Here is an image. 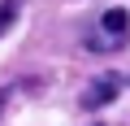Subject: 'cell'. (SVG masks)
Masks as SVG:
<instances>
[{
    "instance_id": "cell-1",
    "label": "cell",
    "mask_w": 130,
    "mask_h": 126,
    "mask_svg": "<svg viewBox=\"0 0 130 126\" xmlns=\"http://www.w3.org/2000/svg\"><path fill=\"white\" fill-rule=\"evenodd\" d=\"M130 39V13L126 9H104L100 13V31L91 35V44L87 48H100V52H113L117 44H126Z\"/></svg>"
},
{
    "instance_id": "cell-2",
    "label": "cell",
    "mask_w": 130,
    "mask_h": 126,
    "mask_svg": "<svg viewBox=\"0 0 130 126\" xmlns=\"http://www.w3.org/2000/svg\"><path fill=\"white\" fill-rule=\"evenodd\" d=\"M117 91H121L117 74H104L100 83H91V87L83 91V109H87V113H91V109H104V104H108V100H113Z\"/></svg>"
},
{
    "instance_id": "cell-3",
    "label": "cell",
    "mask_w": 130,
    "mask_h": 126,
    "mask_svg": "<svg viewBox=\"0 0 130 126\" xmlns=\"http://www.w3.org/2000/svg\"><path fill=\"white\" fill-rule=\"evenodd\" d=\"M18 9H22L18 0H5V5H0V35H5V31L18 22Z\"/></svg>"
},
{
    "instance_id": "cell-4",
    "label": "cell",
    "mask_w": 130,
    "mask_h": 126,
    "mask_svg": "<svg viewBox=\"0 0 130 126\" xmlns=\"http://www.w3.org/2000/svg\"><path fill=\"white\" fill-rule=\"evenodd\" d=\"M5 104H9V87H0V113H5Z\"/></svg>"
}]
</instances>
